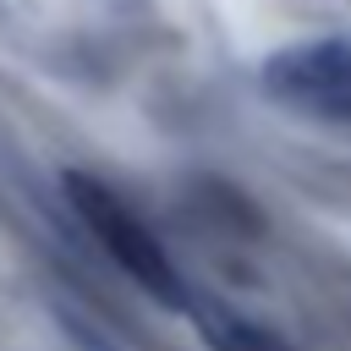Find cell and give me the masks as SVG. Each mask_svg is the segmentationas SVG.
I'll list each match as a JSON object with an SVG mask.
<instances>
[{
	"label": "cell",
	"instance_id": "1",
	"mask_svg": "<svg viewBox=\"0 0 351 351\" xmlns=\"http://www.w3.org/2000/svg\"><path fill=\"white\" fill-rule=\"evenodd\" d=\"M60 192H66L71 214L82 219V230L104 247V258H110L137 291H148L154 302L186 313V296H192V291H186L181 269L170 263L165 241L143 225V214H137L115 186H104V181L88 176V170H60Z\"/></svg>",
	"mask_w": 351,
	"mask_h": 351
},
{
	"label": "cell",
	"instance_id": "3",
	"mask_svg": "<svg viewBox=\"0 0 351 351\" xmlns=\"http://www.w3.org/2000/svg\"><path fill=\"white\" fill-rule=\"evenodd\" d=\"M186 318L197 324V335H203V346L208 351H296L291 340H280L269 324H258V318H241L236 307H225V302H214V296H186Z\"/></svg>",
	"mask_w": 351,
	"mask_h": 351
},
{
	"label": "cell",
	"instance_id": "2",
	"mask_svg": "<svg viewBox=\"0 0 351 351\" xmlns=\"http://www.w3.org/2000/svg\"><path fill=\"white\" fill-rule=\"evenodd\" d=\"M258 88L269 104L351 126V38H296L263 55Z\"/></svg>",
	"mask_w": 351,
	"mask_h": 351
}]
</instances>
